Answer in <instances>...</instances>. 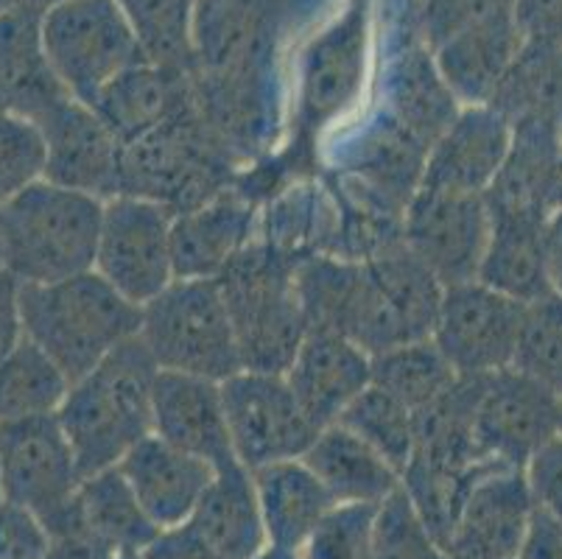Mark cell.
Here are the masks:
<instances>
[{
	"label": "cell",
	"instance_id": "obj_2",
	"mask_svg": "<svg viewBox=\"0 0 562 559\" xmlns=\"http://www.w3.org/2000/svg\"><path fill=\"white\" fill-rule=\"evenodd\" d=\"M297 289L308 331L341 333L367 356L431 338L446 294L403 241L370 260L311 255L297 264Z\"/></svg>",
	"mask_w": 562,
	"mask_h": 559
},
{
	"label": "cell",
	"instance_id": "obj_51",
	"mask_svg": "<svg viewBox=\"0 0 562 559\" xmlns=\"http://www.w3.org/2000/svg\"><path fill=\"white\" fill-rule=\"evenodd\" d=\"M25 3H29V7H34V9H40V12H48V9L65 3V0H25Z\"/></svg>",
	"mask_w": 562,
	"mask_h": 559
},
{
	"label": "cell",
	"instance_id": "obj_34",
	"mask_svg": "<svg viewBox=\"0 0 562 559\" xmlns=\"http://www.w3.org/2000/svg\"><path fill=\"white\" fill-rule=\"evenodd\" d=\"M70 381L37 345L23 338L0 358V423L56 414Z\"/></svg>",
	"mask_w": 562,
	"mask_h": 559
},
{
	"label": "cell",
	"instance_id": "obj_25",
	"mask_svg": "<svg viewBox=\"0 0 562 559\" xmlns=\"http://www.w3.org/2000/svg\"><path fill=\"white\" fill-rule=\"evenodd\" d=\"M43 45V12L29 3L0 18V110L40 121L68 101Z\"/></svg>",
	"mask_w": 562,
	"mask_h": 559
},
{
	"label": "cell",
	"instance_id": "obj_9",
	"mask_svg": "<svg viewBox=\"0 0 562 559\" xmlns=\"http://www.w3.org/2000/svg\"><path fill=\"white\" fill-rule=\"evenodd\" d=\"M137 336L162 372L224 383L244 369L216 280H173L143 305Z\"/></svg>",
	"mask_w": 562,
	"mask_h": 559
},
{
	"label": "cell",
	"instance_id": "obj_32",
	"mask_svg": "<svg viewBox=\"0 0 562 559\" xmlns=\"http://www.w3.org/2000/svg\"><path fill=\"white\" fill-rule=\"evenodd\" d=\"M70 517L87 537L121 554H140L160 535L117 468L81 481Z\"/></svg>",
	"mask_w": 562,
	"mask_h": 559
},
{
	"label": "cell",
	"instance_id": "obj_41",
	"mask_svg": "<svg viewBox=\"0 0 562 559\" xmlns=\"http://www.w3.org/2000/svg\"><path fill=\"white\" fill-rule=\"evenodd\" d=\"M372 559H451L446 548L439 546L414 506L408 504L406 492L392 495L378 512V535Z\"/></svg>",
	"mask_w": 562,
	"mask_h": 559
},
{
	"label": "cell",
	"instance_id": "obj_36",
	"mask_svg": "<svg viewBox=\"0 0 562 559\" xmlns=\"http://www.w3.org/2000/svg\"><path fill=\"white\" fill-rule=\"evenodd\" d=\"M339 423L378 450L403 476L417 448V417L401 400L378 387H367L352 400Z\"/></svg>",
	"mask_w": 562,
	"mask_h": 559
},
{
	"label": "cell",
	"instance_id": "obj_26",
	"mask_svg": "<svg viewBox=\"0 0 562 559\" xmlns=\"http://www.w3.org/2000/svg\"><path fill=\"white\" fill-rule=\"evenodd\" d=\"M562 130L543 118L513 121L507 160L484 193L490 215H549Z\"/></svg>",
	"mask_w": 562,
	"mask_h": 559
},
{
	"label": "cell",
	"instance_id": "obj_17",
	"mask_svg": "<svg viewBox=\"0 0 562 559\" xmlns=\"http://www.w3.org/2000/svg\"><path fill=\"white\" fill-rule=\"evenodd\" d=\"M45 141V179L101 202L121 197L124 143L90 104L68 99L34 121Z\"/></svg>",
	"mask_w": 562,
	"mask_h": 559
},
{
	"label": "cell",
	"instance_id": "obj_11",
	"mask_svg": "<svg viewBox=\"0 0 562 559\" xmlns=\"http://www.w3.org/2000/svg\"><path fill=\"white\" fill-rule=\"evenodd\" d=\"M0 487L3 501L32 512L48 532L68 517L81 476L56 414L0 423Z\"/></svg>",
	"mask_w": 562,
	"mask_h": 559
},
{
	"label": "cell",
	"instance_id": "obj_5",
	"mask_svg": "<svg viewBox=\"0 0 562 559\" xmlns=\"http://www.w3.org/2000/svg\"><path fill=\"white\" fill-rule=\"evenodd\" d=\"M23 336L70 383L90 376L112 350L140 333L143 308L117 294L99 271L20 289Z\"/></svg>",
	"mask_w": 562,
	"mask_h": 559
},
{
	"label": "cell",
	"instance_id": "obj_18",
	"mask_svg": "<svg viewBox=\"0 0 562 559\" xmlns=\"http://www.w3.org/2000/svg\"><path fill=\"white\" fill-rule=\"evenodd\" d=\"M260 210L263 202L235 182L207 202L173 215L171 249L177 280H216L260 238Z\"/></svg>",
	"mask_w": 562,
	"mask_h": 559
},
{
	"label": "cell",
	"instance_id": "obj_56",
	"mask_svg": "<svg viewBox=\"0 0 562 559\" xmlns=\"http://www.w3.org/2000/svg\"><path fill=\"white\" fill-rule=\"evenodd\" d=\"M0 504H3V487H0Z\"/></svg>",
	"mask_w": 562,
	"mask_h": 559
},
{
	"label": "cell",
	"instance_id": "obj_4",
	"mask_svg": "<svg viewBox=\"0 0 562 559\" xmlns=\"http://www.w3.org/2000/svg\"><path fill=\"white\" fill-rule=\"evenodd\" d=\"M160 367L140 342L130 338L90 376L70 383L56 420L74 448L81 481L121 465L151 434V394Z\"/></svg>",
	"mask_w": 562,
	"mask_h": 559
},
{
	"label": "cell",
	"instance_id": "obj_23",
	"mask_svg": "<svg viewBox=\"0 0 562 559\" xmlns=\"http://www.w3.org/2000/svg\"><path fill=\"white\" fill-rule=\"evenodd\" d=\"M140 510L157 529H177L191 521L211 487L216 468L211 461L173 448L157 434L135 445L117 465Z\"/></svg>",
	"mask_w": 562,
	"mask_h": 559
},
{
	"label": "cell",
	"instance_id": "obj_14",
	"mask_svg": "<svg viewBox=\"0 0 562 559\" xmlns=\"http://www.w3.org/2000/svg\"><path fill=\"white\" fill-rule=\"evenodd\" d=\"M490 230L493 222L484 197L420 188L403 215V244L442 289L476 283Z\"/></svg>",
	"mask_w": 562,
	"mask_h": 559
},
{
	"label": "cell",
	"instance_id": "obj_28",
	"mask_svg": "<svg viewBox=\"0 0 562 559\" xmlns=\"http://www.w3.org/2000/svg\"><path fill=\"white\" fill-rule=\"evenodd\" d=\"M188 526L222 559L260 557L269 548V537L252 470L244 468L241 461L216 470Z\"/></svg>",
	"mask_w": 562,
	"mask_h": 559
},
{
	"label": "cell",
	"instance_id": "obj_37",
	"mask_svg": "<svg viewBox=\"0 0 562 559\" xmlns=\"http://www.w3.org/2000/svg\"><path fill=\"white\" fill-rule=\"evenodd\" d=\"M151 62L191 70V18L196 0H117Z\"/></svg>",
	"mask_w": 562,
	"mask_h": 559
},
{
	"label": "cell",
	"instance_id": "obj_1",
	"mask_svg": "<svg viewBox=\"0 0 562 559\" xmlns=\"http://www.w3.org/2000/svg\"><path fill=\"white\" fill-rule=\"evenodd\" d=\"M294 31L289 0H196L193 7L196 107L244 168L272 157L285 130L283 48Z\"/></svg>",
	"mask_w": 562,
	"mask_h": 559
},
{
	"label": "cell",
	"instance_id": "obj_46",
	"mask_svg": "<svg viewBox=\"0 0 562 559\" xmlns=\"http://www.w3.org/2000/svg\"><path fill=\"white\" fill-rule=\"evenodd\" d=\"M137 559H222L213 551L191 526H177V529H162L149 546L143 548Z\"/></svg>",
	"mask_w": 562,
	"mask_h": 559
},
{
	"label": "cell",
	"instance_id": "obj_40",
	"mask_svg": "<svg viewBox=\"0 0 562 559\" xmlns=\"http://www.w3.org/2000/svg\"><path fill=\"white\" fill-rule=\"evenodd\" d=\"M45 179V141L37 123L0 110V208Z\"/></svg>",
	"mask_w": 562,
	"mask_h": 559
},
{
	"label": "cell",
	"instance_id": "obj_43",
	"mask_svg": "<svg viewBox=\"0 0 562 559\" xmlns=\"http://www.w3.org/2000/svg\"><path fill=\"white\" fill-rule=\"evenodd\" d=\"M0 559H50V535L43 521L9 501L0 504Z\"/></svg>",
	"mask_w": 562,
	"mask_h": 559
},
{
	"label": "cell",
	"instance_id": "obj_8",
	"mask_svg": "<svg viewBox=\"0 0 562 559\" xmlns=\"http://www.w3.org/2000/svg\"><path fill=\"white\" fill-rule=\"evenodd\" d=\"M244 171L241 160L193 107L126 143L121 197L149 199L177 215L227 191Z\"/></svg>",
	"mask_w": 562,
	"mask_h": 559
},
{
	"label": "cell",
	"instance_id": "obj_7",
	"mask_svg": "<svg viewBox=\"0 0 562 559\" xmlns=\"http://www.w3.org/2000/svg\"><path fill=\"white\" fill-rule=\"evenodd\" d=\"M216 283L233 320L244 369L283 376L308 336L297 260L258 238L216 277Z\"/></svg>",
	"mask_w": 562,
	"mask_h": 559
},
{
	"label": "cell",
	"instance_id": "obj_44",
	"mask_svg": "<svg viewBox=\"0 0 562 559\" xmlns=\"http://www.w3.org/2000/svg\"><path fill=\"white\" fill-rule=\"evenodd\" d=\"M535 506L562 523V437L546 443L524 468Z\"/></svg>",
	"mask_w": 562,
	"mask_h": 559
},
{
	"label": "cell",
	"instance_id": "obj_29",
	"mask_svg": "<svg viewBox=\"0 0 562 559\" xmlns=\"http://www.w3.org/2000/svg\"><path fill=\"white\" fill-rule=\"evenodd\" d=\"M303 461L336 504L383 506L403 487L401 473L390 461L341 423L322 428L305 450Z\"/></svg>",
	"mask_w": 562,
	"mask_h": 559
},
{
	"label": "cell",
	"instance_id": "obj_31",
	"mask_svg": "<svg viewBox=\"0 0 562 559\" xmlns=\"http://www.w3.org/2000/svg\"><path fill=\"white\" fill-rule=\"evenodd\" d=\"M546 219L549 215H490L493 230L479 269V283L524 305L551 294Z\"/></svg>",
	"mask_w": 562,
	"mask_h": 559
},
{
	"label": "cell",
	"instance_id": "obj_45",
	"mask_svg": "<svg viewBox=\"0 0 562 559\" xmlns=\"http://www.w3.org/2000/svg\"><path fill=\"white\" fill-rule=\"evenodd\" d=\"M524 45L562 48V0H515Z\"/></svg>",
	"mask_w": 562,
	"mask_h": 559
},
{
	"label": "cell",
	"instance_id": "obj_27",
	"mask_svg": "<svg viewBox=\"0 0 562 559\" xmlns=\"http://www.w3.org/2000/svg\"><path fill=\"white\" fill-rule=\"evenodd\" d=\"M524 51L518 18L493 20L459 31L446 43L434 45L431 54L439 76L446 79L462 107L490 104L513 62Z\"/></svg>",
	"mask_w": 562,
	"mask_h": 559
},
{
	"label": "cell",
	"instance_id": "obj_48",
	"mask_svg": "<svg viewBox=\"0 0 562 559\" xmlns=\"http://www.w3.org/2000/svg\"><path fill=\"white\" fill-rule=\"evenodd\" d=\"M518 559H562V523L535 510Z\"/></svg>",
	"mask_w": 562,
	"mask_h": 559
},
{
	"label": "cell",
	"instance_id": "obj_54",
	"mask_svg": "<svg viewBox=\"0 0 562 559\" xmlns=\"http://www.w3.org/2000/svg\"><path fill=\"white\" fill-rule=\"evenodd\" d=\"M560 437H562V398H560Z\"/></svg>",
	"mask_w": 562,
	"mask_h": 559
},
{
	"label": "cell",
	"instance_id": "obj_6",
	"mask_svg": "<svg viewBox=\"0 0 562 559\" xmlns=\"http://www.w3.org/2000/svg\"><path fill=\"white\" fill-rule=\"evenodd\" d=\"M104 202L40 179L0 208V266L23 286L95 269Z\"/></svg>",
	"mask_w": 562,
	"mask_h": 559
},
{
	"label": "cell",
	"instance_id": "obj_30",
	"mask_svg": "<svg viewBox=\"0 0 562 559\" xmlns=\"http://www.w3.org/2000/svg\"><path fill=\"white\" fill-rule=\"evenodd\" d=\"M252 479L269 548L297 554L336 501L303 459L266 465Z\"/></svg>",
	"mask_w": 562,
	"mask_h": 559
},
{
	"label": "cell",
	"instance_id": "obj_21",
	"mask_svg": "<svg viewBox=\"0 0 562 559\" xmlns=\"http://www.w3.org/2000/svg\"><path fill=\"white\" fill-rule=\"evenodd\" d=\"M291 392L316 428L339 423L352 400L372 383V356L336 331L311 327L283 372Z\"/></svg>",
	"mask_w": 562,
	"mask_h": 559
},
{
	"label": "cell",
	"instance_id": "obj_10",
	"mask_svg": "<svg viewBox=\"0 0 562 559\" xmlns=\"http://www.w3.org/2000/svg\"><path fill=\"white\" fill-rule=\"evenodd\" d=\"M43 45L56 79L81 104L149 59L117 0H65L43 12Z\"/></svg>",
	"mask_w": 562,
	"mask_h": 559
},
{
	"label": "cell",
	"instance_id": "obj_13",
	"mask_svg": "<svg viewBox=\"0 0 562 559\" xmlns=\"http://www.w3.org/2000/svg\"><path fill=\"white\" fill-rule=\"evenodd\" d=\"M235 459L247 470L303 459L319 428L305 417L285 376L241 369L222 383Z\"/></svg>",
	"mask_w": 562,
	"mask_h": 559
},
{
	"label": "cell",
	"instance_id": "obj_24",
	"mask_svg": "<svg viewBox=\"0 0 562 559\" xmlns=\"http://www.w3.org/2000/svg\"><path fill=\"white\" fill-rule=\"evenodd\" d=\"M90 107L126 146L160 123L193 110L196 90L188 68L146 59L112 79Z\"/></svg>",
	"mask_w": 562,
	"mask_h": 559
},
{
	"label": "cell",
	"instance_id": "obj_53",
	"mask_svg": "<svg viewBox=\"0 0 562 559\" xmlns=\"http://www.w3.org/2000/svg\"><path fill=\"white\" fill-rule=\"evenodd\" d=\"M269 559H300L297 554H289V551H278V548H269Z\"/></svg>",
	"mask_w": 562,
	"mask_h": 559
},
{
	"label": "cell",
	"instance_id": "obj_39",
	"mask_svg": "<svg viewBox=\"0 0 562 559\" xmlns=\"http://www.w3.org/2000/svg\"><path fill=\"white\" fill-rule=\"evenodd\" d=\"M375 504H334L297 551L300 559H372L378 535Z\"/></svg>",
	"mask_w": 562,
	"mask_h": 559
},
{
	"label": "cell",
	"instance_id": "obj_3",
	"mask_svg": "<svg viewBox=\"0 0 562 559\" xmlns=\"http://www.w3.org/2000/svg\"><path fill=\"white\" fill-rule=\"evenodd\" d=\"M375 7L372 0H347L334 18L316 25L294 56L289 126V168L294 157L314 152L339 126L364 110L375 70Z\"/></svg>",
	"mask_w": 562,
	"mask_h": 559
},
{
	"label": "cell",
	"instance_id": "obj_15",
	"mask_svg": "<svg viewBox=\"0 0 562 559\" xmlns=\"http://www.w3.org/2000/svg\"><path fill=\"white\" fill-rule=\"evenodd\" d=\"M554 437H560V398L554 392L513 367L482 378L473 439L490 461L524 470Z\"/></svg>",
	"mask_w": 562,
	"mask_h": 559
},
{
	"label": "cell",
	"instance_id": "obj_22",
	"mask_svg": "<svg viewBox=\"0 0 562 559\" xmlns=\"http://www.w3.org/2000/svg\"><path fill=\"white\" fill-rule=\"evenodd\" d=\"M151 434L211 461L216 470L238 461L229 439L222 383L207 378L160 369L151 394Z\"/></svg>",
	"mask_w": 562,
	"mask_h": 559
},
{
	"label": "cell",
	"instance_id": "obj_55",
	"mask_svg": "<svg viewBox=\"0 0 562 559\" xmlns=\"http://www.w3.org/2000/svg\"><path fill=\"white\" fill-rule=\"evenodd\" d=\"M266 551H269V548H266ZM266 551L260 554V557H255V559H269V554H266Z\"/></svg>",
	"mask_w": 562,
	"mask_h": 559
},
{
	"label": "cell",
	"instance_id": "obj_38",
	"mask_svg": "<svg viewBox=\"0 0 562 559\" xmlns=\"http://www.w3.org/2000/svg\"><path fill=\"white\" fill-rule=\"evenodd\" d=\"M513 369L562 398V294L526 305Z\"/></svg>",
	"mask_w": 562,
	"mask_h": 559
},
{
	"label": "cell",
	"instance_id": "obj_49",
	"mask_svg": "<svg viewBox=\"0 0 562 559\" xmlns=\"http://www.w3.org/2000/svg\"><path fill=\"white\" fill-rule=\"evenodd\" d=\"M546 266L554 294H562V208L551 210L546 219Z\"/></svg>",
	"mask_w": 562,
	"mask_h": 559
},
{
	"label": "cell",
	"instance_id": "obj_19",
	"mask_svg": "<svg viewBox=\"0 0 562 559\" xmlns=\"http://www.w3.org/2000/svg\"><path fill=\"white\" fill-rule=\"evenodd\" d=\"M526 473L518 468H493L470 487L453 535L451 559H518L535 517Z\"/></svg>",
	"mask_w": 562,
	"mask_h": 559
},
{
	"label": "cell",
	"instance_id": "obj_12",
	"mask_svg": "<svg viewBox=\"0 0 562 559\" xmlns=\"http://www.w3.org/2000/svg\"><path fill=\"white\" fill-rule=\"evenodd\" d=\"M173 213L137 197L104 202L95 271L135 305H146L177 280L171 249Z\"/></svg>",
	"mask_w": 562,
	"mask_h": 559
},
{
	"label": "cell",
	"instance_id": "obj_35",
	"mask_svg": "<svg viewBox=\"0 0 562 559\" xmlns=\"http://www.w3.org/2000/svg\"><path fill=\"white\" fill-rule=\"evenodd\" d=\"M490 104L509 121L543 118L562 130V48L524 45Z\"/></svg>",
	"mask_w": 562,
	"mask_h": 559
},
{
	"label": "cell",
	"instance_id": "obj_52",
	"mask_svg": "<svg viewBox=\"0 0 562 559\" xmlns=\"http://www.w3.org/2000/svg\"><path fill=\"white\" fill-rule=\"evenodd\" d=\"M23 3H25V0H0V18L12 12V9L23 7Z\"/></svg>",
	"mask_w": 562,
	"mask_h": 559
},
{
	"label": "cell",
	"instance_id": "obj_20",
	"mask_svg": "<svg viewBox=\"0 0 562 559\" xmlns=\"http://www.w3.org/2000/svg\"><path fill=\"white\" fill-rule=\"evenodd\" d=\"M513 143V121L493 104L462 107L428 152L420 188L484 197Z\"/></svg>",
	"mask_w": 562,
	"mask_h": 559
},
{
	"label": "cell",
	"instance_id": "obj_42",
	"mask_svg": "<svg viewBox=\"0 0 562 559\" xmlns=\"http://www.w3.org/2000/svg\"><path fill=\"white\" fill-rule=\"evenodd\" d=\"M504 18H518L515 0H420L423 37L428 48L446 43L459 31Z\"/></svg>",
	"mask_w": 562,
	"mask_h": 559
},
{
	"label": "cell",
	"instance_id": "obj_47",
	"mask_svg": "<svg viewBox=\"0 0 562 559\" xmlns=\"http://www.w3.org/2000/svg\"><path fill=\"white\" fill-rule=\"evenodd\" d=\"M20 283L0 266V358L9 356L23 342V311H20Z\"/></svg>",
	"mask_w": 562,
	"mask_h": 559
},
{
	"label": "cell",
	"instance_id": "obj_50",
	"mask_svg": "<svg viewBox=\"0 0 562 559\" xmlns=\"http://www.w3.org/2000/svg\"><path fill=\"white\" fill-rule=\"evenodd\" d=\"M557 208H562V152H560V163H557L554 188H551V210Z\"/></svg>",
	"mask_w": 562,
	"mask_h": 559
},
{
	"label": "cell",
	"instance_id": "obj_33",
	"mask_svg": "<svg viewBox=\"0 0 562 559\" xmlns=\"http://www.w3.org/2000/svg\"><path fill=\"white\" fill-rule=\"evenodd\" d=\"M459 378L462 376L434 338L408 342L381 356H372V387L401 400L414 414H420L434 400L442 398Z\"/></svg>",
	"mask_w": 562,
	"mask_h": 559
},
{
	"label": "cell",
	"instance_id": "obj_16",
	"mask_svg": "<svg viewBox=\"0 0 562 559\" xmlns=\"http://www.w3.org/2000/svg\"><path fill=\"white\" fill-rule=\"evenodd\" d=\"M526 305L484 283L446 289L431 338L462 378L509 369L518 350Z\"/></svg>",
	"mask_w": 562,
	"mask_h": 559
}]
</instances>
